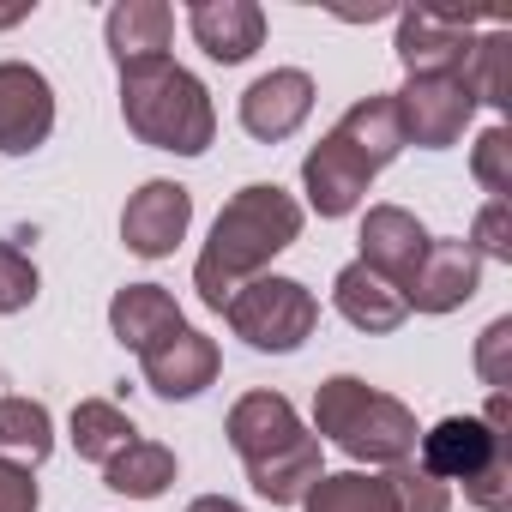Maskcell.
Returning <instances> with one entry per match:
<instances>
[{"instance_id":"obj_1","label":"cell","mask_w":512,"mask_h":512,"mask_svg":"<svg viewBox=\"0 0 512 512\" xmlns=\"http://www.w3.org/2000/svg\"><path fill=\"white\" fill-rule=\"evenodd\" d=\"M296 235H302V205H296L278 181H253V187H241V193L217 211L211 241H205L199 266H193L199 302L223 314V302H229L241 284L260 278Z\"/></svg>"},{"instance_id":"obj_2","label":"cell","mask_w":512,"mask_h":512,"mask_svg":"<svg viewBox=\"0 0 512 512\" xmlns=\"http://www.w3.org/2000/svg\"><path fill=\"white\" fill-rule=\"evenodd\" d=\"M223 434L241 452L253 494L272 500V506H302V494L326 476L320 470V434L302 428V416L284 392H247L229 410Z\"/></svg>"},{"instance_id":"obj_3","label":"cell","mask_w":512,"mask_h":512,"mask_svg":"<svg viewBox=\"0 0 512 512\" xmlns=\"http://www.w3.org/2000/svg\"><path fill=\"white\" fill-rule=\"evenodd\" d=\"M121 115H127V127H133L151 151L199 157V151L217 139L211 91H205L187 67H175L169 55L121 67Z\"/></svg>"},{"instance_id":"obj_4","label":"cell","mask_w":512,"mask_h":512,"mask_svg":"<svg viewBox=\"0 0 512 512\" xmlns=\"http://www.w3.org/2000/svg\"><path fill=\"white\" fill-rule=\"evenodd\" d=\"M416 464L434 482H464L482 512L512 506V434H506V392L488 398L482 416H446L416 440Z\"/></svg>"},{"instance_id":"obj_5","label":"cell","mask_w":512,"mask_h":512,"mask_svg":"<svg viewBox=\"0 0 512 512\" xmlns=\"http://www.w3.org/2000/svg\"><path fill=\"white\" fill-rule=\"evenodd\" d=\"M314 434H326L338 452H350L356 464H410L422 428L410 416V404H398L392 392H374L356 374H332L314 392Z\"/></svg>"},{"instance_id":"obj_6","label":"cell","mask_w":512,"mask_h":512,"mask_svg":"<svg viewBox=\"0 0 512 512\" xmlns=\"http://www.w3.org/2000/svg\"><path fill=\"white\" fill-rule=\"evenodd\" d=\"M223 320L229 332L247 344V350H260V356H290L314 338L320 326V302L308 284L296 278H253L241 284L229 302H223Z\"/></svg>"},{"instance_id":"obj_7","label":"cell","mask_w":512,"mask_h":512,"mask_svg":"<svg viewBox=\"0 0 512 512\" xmlns=\"http://www.w3.org/2000/svg\"><path fill=\"white\" fill-rule=\"evenodd\" d=\"M392 103H398V121H404V145H422V151L458 145L470 115H476V97H470L464 73H416V79H404V91Z\"/></svg>"},{"instance_id":"obj_8","label":"cell","mask_w":512,"mask_h":512,"mask_svg":"<svg viewBox=\"0 0 512 512\" xmlns=\"http://www.w3.org/2000/svg\"><path fill=\"white\" fill-rule=\"evenodd\" d=\"M55 133V91L37 67L0 61V157H25Z\"/></svg>"},{"instance_id":"obj_9","label":"cell","mask_w":512,"mask_h":512,"mask_svg":"<svg viewBox=\"0 0 512 512\" xmlns=\"http://www.w3.org/2000/svg\"><path fill=\"white\" fill-rule=\"evenodd\" d=\"M470 13H446V7H416L398 13V61L404 73H464L470 61Z\"/></svg>"},{"instance_id":"obj_10","label":"cell","mask_w":512,"mask_h":512,"mask_svg":"<svg viewBox=\"0 0 512 512\" xmlns=\"http://www.w3.org/2000/svg\"><path fill=\"white\" fill-rule=\"evenodd\" d=\"M476 290H482V253L470 241H440L434 235L428 253H422V266H416V278L404 284V302L416 314H452Z\"/></svg>"},{"instance_id":"obj_11","label":"cell","mask_w":512,"mask_h":512,"mask_svg":"<svg viewBox=\"0 0 512 512\" xmlns=\"http://www.w3.org/2000/svg\"><path fill=\"white\" fill-rule=\"evenodd\" d=\"M187 223H193V193L181 181H145L121 211V241L139 260H163L187 235Z\"/></svg>"},{"instance_id":"obj_12","label":"cell","mask_w":512,"mask_h":512,"mask_svg":"<svg viewBox=\"0 0 512 512\" xmlns=\"http://www.w3.org/2000/svg\"><path fill=\"white\" fill-rule=\"evenodd\" d=\"M308 115H314V79L302 67H272L241 91V127L266 145L290 139Z\"/></svg>"},{"instance_id":"obj_13","label":"cell","mask_w":512,"mask_h":512,"mask_svg":"<svg viewBox=\"0 0 512 512\" xmlns=\"http://www.w3.org/2000/svg\"><path fill=\"white\" fill-rule=\"evenodd\" d=\"M428 241L434 235L416 223V211H404V205H368V217H362V266L404 290L416 278V266H422Z\"/></svg>"},{"instance_id":"obj_14","label":"cell","mask_w":512,"mask_h":512,"mask_svg":"<svg viewBox=\"0 0 512 512\" xmlns=\"http://www.w3.org/2000/svg\"><path fill=\"white\" fill-rule=\"evenodd\" d=\"M139 368H145V386H151L157 398H199V392L217 380L223 356H217V344H211L205 332L181 326V332H169L163 344H151V350L139 356Z\"/></svg>"},{"instance_id":"obj_15","label":"cell","mask_w":512,"mask_h":512,"mask_svg":"<svg viewBox=\"0 0 512 512\" xmlns=\"http://www.w3.org/2000/svg\"><path fill=\"white\" fill-rule=\"evenodd\" d=\"M368 181H374V169H368L338 133H326V139L302 157V187H308V205H314L320 217H350V211L362 205Z\"/></svg>"},{"instance_id":"obj_16","label":"cell","mask_w":512,"mask_h":512,"mask_svg":"<svg viewBox=\"0 0 512 512\" xmlns=\"http://www.w3.org/2000/svg\"><path fill=\"white\" fill-rule=\"evenodd\" d=\"M187 31H193V43L211 61L241 67L253 49L266 43V13L253 7V0H199V7L187 13Z\"/></svg>"},{"instance_id":"obj_17","label":"cell","mask_w":512,"mask_h":512,"mask_svg":"<svg viewBox=\"0 0 512 512\" xmlns=\"http://www.w3.org/2000/svg\"><path fill=\"white\" fill-rule=\"evenodd\" d=\"M332 302H338V314H344L356 332H368V338H380V332H398V326H404V314H410L404 290H398V284H386L380 272H368L362 260H350V266L338 272V284H332Z\"/></svg>"},{"instance_id":"obj_18","label":"cell","mask_w":512,"mask_h":512,"mask_svg":"<svg viewBox=\"0 0 512 512\" xmlns=\"http://www.w3.org/2000/svg\"><path fill=\"white\" fill-rule=\"evenodd\" d=\"M187 320H181V302L163 290V284H127V290H115V302H109V332H115V344H127V350H151V344H163L169 332H181Z\"/></svg>"},{"instance_id":"obj_19","label":"cell","mask_w":512,"mask_h":512,"mask_svg":"<svg viewBox=\"0 0 512 512\" xmlns=\"http://www.w3.org/2000/svg\"><path fill=\"white\" fill-rule=\"evenodd\" d=\"M109 55L115 67H133V61H157L175 37V13L163 7V0H121V7L109 13Z\"/></svg>"},{"instance_id":"obj_20","label":"cell","mask_w":512,"mask_h":512,"mask_svg":"<svg viewBox=\"0 0 512 512\" xmlns=\"http://www.w3.org/2000/svg\"><path fill=\"white\" fill-rule=\"evenodd\" d=\"M332 133H338L374 175L404 151V121H398V103H392V97H362V103H350Z\"/></svg>"},{"instance_id":"obj_21","label":"cell","mask_w":512,"mask_h":512,"mask_svg":"<svg viewBox=\"0 0 512 512\" xmlns=\"http://www.w3.org/2000/svg\"><path fill=\"white\" fill-rule=\"evenodd\" d=\"M55 452V422L37 398H0V458L31 470Z\"/></svg>"},{"instance_id":"obj_22","label":"cell","mask_w":512,"mask_h":512,"mask_svg":"<svg viewBox=\"0 0 512 512\" xmlns=\"http://www.w3.org/2000/svg\"><path fill=\"white\" fill-rule=\"evenodd\" d=\"M103 482H109L115 494H127V500H157V494L175 482V452L157 446V440H133L127 452H115V458L103 464Z\"/></svg>"},{"instance_id":"obj_23","label":"cell","mask_w":512,"mask_h":512,"mask_svg":"<svg viewBox=\"0 0 512 512\" xmlns=\"http://www.w3.org/2000/svg\"><path fill=\"white\" fill-rule=\"evenodd\" d=\"M133 440H139L133 416H127V410H115L109 398H85V404H73V446H79V458L109 464V458H115V452H127Z\"/></svg>"},{"instance_id":"obj_24","label":"cell","mask_w":512,"mask_h":512,"mask_svg":"<svg viewBox=\"0 0 512 512\" xmlns=\"http://www.w3.org/2000/svg\"><path fill=\"white\" fill-rule=\"evenodd\" d=\"M302 506L308 512H392V488H386V476L344 470V476H320L302 494Z\"/></svg>"},{"instance_id":"obj_25","label":"cell","mask_w":512,"mask_h":512,"mask_svg":"<svg viewBox=\"0 0 512 512\" xmlns=\"http://www.w3.org/2000/svg\"><path fill=\"white\" fill-rule=\"evenodd\" d=\"M464 85H470V97H476V103H494V109H506V103H512V43H506L500 31H494V37H482V43H470Z\"/></svg>"},{"instance_id":"obj_26","label":"cell","mask_w":512,"mask_h":512,"mask_svg":"<svg viewBox=\"0 0 512 512\" xmlns=\"http://www.w3.org/2000/svg\"><path fill=\"white\" fill-rule=\"evenodd\" d=\"M386 488H392V512H446L452 506L446 482H434L422 464H392Z\"/></svg>"},{"instance_id":"obj_27","label":"cell","mask_w":512,"mask_h":512,"mask_svg":"<svg viewBox=\"0 0 512 512\" xmlns=\"http://www.w3.org/2000/svg\"><path fill=\"white\" fill-rule=\"evenodd\" d=\"M37 302V266L19 241L0 235V314H25Z\"/></svg>"},{"instance_id":"obj_28","label":"cell","mask_w":512,"mask_h":512,"mask_svg":"<svg viewBox=\"0 0 512 512\" xmlns=\"http://www.w3.org/2000/svg\"><path fill=\"white\" fill-rule=\"evenodd\" d=\"M470 169H476V181L488 187V199H506V193H512V133H506V127H488V133L476 139Z\"/></svg>"},{"instance_id":"obj_29","label":"cell","mask_w":512,"mask_h":512,"mask_svg":"<svg viewBox=\"0 0 512 512\" xmlns=\"http://www.w3.org/2000/svg\"><path fill=\"white\" fill-rule=\"evenodd\" d=\"M482 260H512V223H506V199H488L482 211H476V229L464 235Z\"/></svg>"},{"instance_id":"obj_30","label":"cell","mask_w":512,"mask_h":512,"mask_svg":"<svg viewBox=\"0 0 512 512\" xmlns=\"http://www.w3.org/2000/svg\"><path fill=\"white\" fill-rule=\"evenodd\" d=\"M506 350H512V320H494V326L482 332V344H476V374H482L494 392H506Z\"/></svg>"},{"instance_id":"obj_31","label":"cell","mask_w":512,"mask_h":512,"mask_svg":"<svg viewBox=\"0 0 512 512\" xmlns=\"http://www.w3.org/2000/svg\"><path fill=\"white\" fill-rule=\"evenodd\" d=\"M0 512H37V482H31V470H19V464H7V458H0Z\"/></svg>"},{"instance_id":"obj_32","label":"cell","mask_w":512,"mask_h":512,"mask_svg":"<svg viewBox=\"0 0 512 512\" xmlns=\"http://www.w3.org/2000/svg\"><path fill=\"white\" fill-rule=\"evenodd\" d=\"M187 512H241V506H235V500H223V494H199Z\"/></svg>"},{"instance_id":"obj_33","label":"cell","mask_w":512,"mask_h":512,"mask_svg":"<svg viewBox=\"0 0 512 512\" xmlns=\"http://www.w3.org/2000/svg\"><path fill=\"white\" fill-rule=\"evenodd\" d=\"M19 19H31V7H0V31H7V25H19Z\"/></svg>"}]
</instances>
